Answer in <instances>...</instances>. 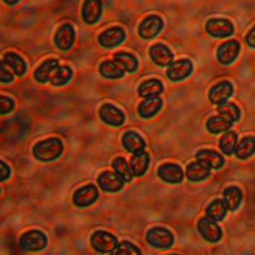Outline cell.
Returning <instances> with one entry per match:
<instances>
[{
	"label": "cell",
	"instance_id": "obj_36",
	"mask_svg": "<svg viewBox=\"0 0 255 255\" xmlns=\"http://www.w3.org/2000/svg\"><path fill=\"white\" fill-rule=\"evenodd\" d=\"M72 76L71 70L68 67L58 68L56 73L51 78V83L54 86H62L71 79Z\"/></svg>",
	"mask_w": 255,
	"mask_h": 255
},
{
	"label": "cell",
	"instance_id": "obj_35",
	"mask_svg": "<svg viewBox=\"0 0 255 255\" xmlns=\"http://www.w3.org/2000/svg\"><path fill=\"white\" fill-rule=\"evenodd\" d=\"M236 142L237 135L234 132H228L221 138L219 146L224 153L231 155L236 150Z\"/></svg>",
	"mask_w": 255,
	"mask_h": 255
},
{
	"label": "cell",
	"instance_id": "obj_22",
	"mask_svg": "<svg viewBox=\"0 0 255 255\" xmlns=\"http://www.w3.org/2000/svg\"><path fill=\"white\" fill-rule=\"evenodd\" d=\"M149 159V154L144 151L133 154L130 159V167L135 176H142L146 173Z\"/></svg>",
	"mask_w": 255,
	"mask_h": 255
},
{
	"label": "cell",
	"instance_id": "obj_5",
	"mask_svg": "<svg viewBox=\"0 0 255 255\" xmlns=\"http://www.w3.org/2000/svg\"><path fill=\"white\" fill-rule=\"evenodd\" d=\"M206 32L216 38H226L234 32L232 22L224 18H212L209 20L206 25Z\"/></svg>",
	"mask_w": 255,
	"mask_h": 255
},
{
	"label": "cell",
	"instance_id": "obj_41",
	"mask_svg": "<svg viewBox=\"0 0 255 255\" xmlns=\"http://www.w3.org/2000/svg\"><path fill=\"white\" fill-rule=\"evenodd\" d=\"M246 42L249 46L255 48V26L248 33Z\"/></svg>",
	"mask_w": 255,
	"mask_h": 255
},
{
	"label": "cell",
	"instance_id": "obj_9",
	"mask_svg": "<svg viewBox=\"0 0 255 255\" xmlns=\"http://www.w3.org/2000/svg\"><path fill=\"white\" fill-rule=\"evenodd\" d=\"M125 181L117 173L105 171L98 178V183L102 190L108 192H116L124 187Z\"/></svg>",
	"mask_w": 255,
	"mask_h": 255
},
{
	"label": "cell",
	"instance_id": "obj_17",
	"mask_svg": "<svg viewBox=\"0 0 255 255\" xmlns=\"http://www.w3.org/2000/svg\"><path fill=\"white\" fill-rule=\"evenodd\" d=\"M158 176L162 181L171 184L179 183L183 178L182 169L178 165L171 163L161 166L158 169Z\"/></svg>",
	"mask_w": 255,
	"mask_h": 255
},
{
	"label": "cell",
	"instance_id": "obj_15",
	"mask_svg": "<svg viewBox=\"0 0 255 255\" xmlns=\"http://www.w3.org/2000/svg\"><path fill=\"white\" fill-rule=\"evenodd\" d=\"M102 12L101 0H85L82 8V18L88 25L98 22Z\"/></svg>",
	"mask_w": 255,
	"mask_h": 255
},
{
	"label": "cell",
	"instance_id": "obj_29",
	"mask_svg": "<svg viewBox=\"0 0 255 255\" xmlns=\"http://www.w3.org/2000/svg\"><path fill=\"white\" fill-rule=\"evenodd\" d=\"M227 207L223 200L217 199L212 202L206 209V215L215 222H220L225 218Z\"/></svg>",
	"mask_w": 255,
	"mask_h": 255
},
{
	"label": "cell",
	"instance_id": "obj_30",
	"mask_svg": "<svg viewBox=\"0 0 255 255\" xmlns=\"http://www.w3.org/2000/svg\"><path fill=\"white\" fill-rule=\"evenodd\" d=\"M114 169L117 174L123 179L125 182H129L134 176L130 166H128V162L123 157H118L112 163Z\"/></svg>",
	"mask_w": 255,
	"mask_h": 255
},
{
	"label": "cell",
	"instance_id": "obj_23",
	"mask_svg": "<svg viewBox=\"0 0 255 255\" xmlns=\"http://www.w3.org/2000/svg\"><path fill=\"white\" fill-rule=\"evenodd\" d=\"M58 68V62L56 60H47L40 65L35 71L34 76L40 83H45L52 78V73Z\"/></svg>",
	"mask_w": 255,
	"mask_h": 255
},
{
	"label": "cell",
	"instance_id": "obj_34",
	"mask_svg": "<svg viewBox=\"0 0 255 255\" xmlns=\"http://www.w3.org/2000/svg\"><path fill=\"white\" fill-rule=\"evenodd\" d=\"M218 112L222 117L229 120L231 123L239 121L241 116L240 110L234 104L224 103L219 105Z\"/></svg>",
	"mask_w": 255,
	"mask_h": 255
},
{
	"label": "cell",
	"instance_id": "obj_16",
	"mask_svg": "<svg viewBox=\"0 0 255 255\" xmlns=\"http://www.w3.org/2000/svg\"><path fill=\"white\" fill-rule=\"evenodd\" d=\"M125 38V31L120 27H114L101 33L98 38V41L102 46L112 48L121 44Z\"/></svg>",
	"mask_w": 255,
	"mask_h": 255
},
{
	"label": "cell",
	"instance_id": "obj_19",
	"mask_svg": "<svg viewBox=\"0 0 255 255\" xmlns=\"http://www.w3.org/2000/svg\"><path fill=\"white\" fill-rule=\"evenodd\" d=\"M122 143L125 149L132 154L143 151L145 148L143 139L133 131H128L124 135Z\"/></svg>",
	"mask_w": 255,
	"mask_h": 255
},
{
	"label": "cell",
	"instance_id": "obj_7",
	"mask_svg": "<svg viewBox=\"0 0 255 255\" xmlns=\"http://www.w3.org/2000/svg\"><path fill=\"white\" fill-rule=\"evenodd\" d=\"M163 27L162 20L157 15H149L139 26V35L145 39H150L158 35Z\"/></svg>",
	"mask_w": 255,
	"mask_h": 255
},
{
	"label": "cell",
	"instance_id": "obj_24",
	"mask_svg": "<svg viewBox=\"0 0 255 255\" xmlns=\"http://www.w3.org/2000/svg\"><path fill=\"white\" fill-rule=\"evenodd\" d=\"M162 91L163 87L161 81L156 79H150L141 84L138 89V93L142 98H154L160 95Z\"/></svg>",
	"mask_w": 255,
	"mask_h": 255
},
{
	"label": "cell",
	"instance_id": "obj_32",
	"mask_svg": "<svg viewBox=\"0 0 255 255\" xmlns=\"http://www.w3.org/2000/svg\"><path fill=\"white\" fill-rule=\"evenodd\" d=\"M232 123L230 121L224 117H212L207 121L206 128L209 132L216 134L229 129Z\"/></svg>",
	"mask_w": 255,
	"mask_h": 255
},
{
	"label": "cell",
	"instance_id": "obj_18",
	"mask_svg": "<svg viewBox=\"0 0 255 255\" xmlns=\"http://www.w3.org/2000/svg\"><path fill=\"white\" fill-rule=\"evenodd\" d=\"M149 55L152 62L159 66H167L172 64L173 55L165 45L157 44L151 47Z\"/></svg>",
	"mask_w": 255,
	"mask_h": 255
},
{
	"label": "cell",
	"instance_id": "obj_1",
	"mask_svg": "<svg viewBox=\"0 0 255 255\" xmlns=\"http://www.w3.org/2000/svg\"><path fill=\"white\" fill-rule=\"evenodd\" d=\"M63 143L58 138H49L38 142L34 146L33 155L35 159L42 162L55 160L62 155Z\"/></svg>",
	"mask_w": 255,
	"mask_h": 255
},
{
	"label": "cell",
	"instance_id": "obj_21",
	"mask_svg": "<svg viewBox=\"0 0 255 255\" xmlns=\"http://www.w3.org/2000/svg\"><path fill=\"white\" fill-rule=\"evenodd\" d=\"M211 168L204 163L198 161L189 165L186 169V176L192 182H199L204 180L210 175Z\"/></svg>",
	"mask_w": 255,
	"mask_h": 255
},
{
	"label": "cell",
	"instance_id": "obj_14",
	"mask_svg": "<svg viewBox=\"0 0 255 255\" xmlns=\"http://www.w3.org/2000/svg\"><path fill=\"white\" fill-rule=\"evenodd\" d=\"M100 117L105 124L114 127H119L123 125L125 119L122 111L110 104L101 107Z\"/></svg>",
	"mask_w": 255,
	"mask_h": 255
},
{
	"label": "cell",
	"instance_id": "obj_3",
	"mask_svg": "<svg viewBox=\"0 0 255 255\" xmlns=\"http://www.w3.org/2000/svg\"><path fill=\"white\" fill-rule=\"evenodd\" d=\"M91 243L94 250L99 253H110L118 247V239L112 234L106 232H95L91 236Z\"/></svg>",
	"mask_w": 255,
	"mask_h": 255
},
{
	"label": "cell",
	"instance_id": "obj_26",
	"mask_svg": "<svg viewBox=\"0 0 255 255\" xmlns=\"http://www.w3.org/2000/svg\"><path fill=\"white\" fill-rule=\"evenodd\" d=\"M242 200V191L236 186H231L224 191L223 201L229 210H236L240 206Z\"/></svg>",
	"mask_w": 255,
	"mask_h": 255
},
{
	"label": "cell",
	"instance_id": "obj_27",
	"mask_svg": "<svg viewBox=\"0 0 255 255\" xmlns=\"http://www.w3.org/2000/svg\"><path fill=\"white\" fill-rule=\"evenodd\" d=\"M100 72L105 78L109 79H118L125 75V68L117 62H103L100 66Z\"/></svg>",
	"mask_w": 255,
	"mask_h": 255
},
{
	"label": "cell",
	"instance_id": "obj_2",
	"mask_svg": "<svg viewBox=\"0 0 255 255\" xmlns=\"http://www.w3.org/2000/svg\"><path fill=\"white\" fill-rule=\"evenodd\" d=\"M18 244L25 252H39L46 247L47 237L40 231H28L21 236Z\"/></svg>",
	"mask_w": 255,
	"mask_h": 255
},
{
	"label": "cell",
	"instance_id": "obj_42",
	"mask_svg": "<svg viewBox=\"0 0 255 255\" xmlns=\"http://www.w3.org/2000/svg\"><path fill=\"white\" fill-rule=\"evenodd\" d=\"M4 2L8 5H13L19 2L20 0H3Z\"/></svg>",
	"mask_w": 255,
	"mask_h": 255
},
{
	"label": "cell",
	"instance_id": "obj_25",
	"mask_svg": "<svg viewBox=\"0 0 255 255\" xmlns=\"http://www.w3.org/2000/svg\"><path fill=\"white\" fill-rule=\"evenodd\" d=\"M198 161L206 163L211 169H219L224 164L222 155L212 150H200L196 154Z\"/></svg>",
	"mask_w": 255,
	"mask_h": 255
},
{
	"label": "cell",
	"instance_id": "obj_37",
	"mask_svg": "<svg viewBox=\"0 0 255 255\" xmlns=\"http://www.w3.org/2000/svg\"><path fill=\"white\" fill-rule=\"evenodd\" d=\"M113 254L118 255H140L141 253L134 245L128 242H122L118 245V247L114 251Z\"/></svg>",
	"mask_w": 255,
	"mask_h": 255
},
{
	"label": "cell",
	"instance_id": "obj_39",
	"mask_svg": "<svg viewBox=\"0 0 255 255\" xmlns=\"http://www.w3.org/2000/svg\"><path fill=\"white\" fill-rule=\"evenodd\" d=\"M0 79L3 83H8L13 80V76L10 73L8 70L5 69L2 66V63H1V75H0Z\"/></svg>",
	"mask_w": 255,
	"mask_h": 255
},
{
	"label": "cell",
	"instance_id": "obj_20",
	"mask_svg": "<svg viewBox=\"0 0 255 255\" xmlns=\"http://www.w3.org/2000/svg\"><path fill=\"white\" fill-rule=\"evenodd\" d=\"M162 101L158 97L146 98L138 108V113L143 118H150L160 111Z\"/></svg>",
	"mask_w": 255,
	"mask_h": 255
},
{
	"label": "cell",
	"instance_id": "obj_31",
	"mask_svg": "<svg viewBox=\"0 0 255 255\" xmlns=\"http://www.w3.org/2000/svg\"><path fill=\"white\" fill-rule=\"evenodd\" d=\"M255 152V138L252 136L244 138L236 149V154L241 159L250 157Z\"/></svg>",
	"mask_w": 255,
	"mask_h": 255
},
{
	"label": "cell",
	"instance_id": "obj_12",
	"mask_svg": "<svg viewBox=\"0 0 255 255\" xmlns=\"http://www.w3.org/2000/svg\"><path fill=\"white\" fill-rule=\"evenodd\" d=\"M193 66L189 60H179L169 65L167 76L173 81H181L187 78L192 73Z\"/></svg>",
	"mask_w": 255,
	"mask_h": 255
},
{
	"label": "cell",
	"instance_id": "obj_38",
	"mask_svg": "<svg viewBox=\"0 0 255 255\" xmlns=\"http://www.w3.org/2000/svg\"><path fill=\"white\" fill-rule=\"evenodd\" d=\"M14 102L10 98L6 97H1L0 98V111L1 115H6L13 110Z\"/></svg>",
	"mask_w": 255,
	"mask_h": 255
},
{
	"label": "cell",
	"instance_id": "obj_13",
	"mask_svg": "<svg viewBox=\"0 0 255 255\" xmlns=\"http://www.w3.org/2000/svg\"><path fill=\"white\" fill-rule=\"evenodd\" d=\"M233 88L229 81H224L214 86L209 94V100L214 105H220L226 103V101L232 96Z\"/></svg>",
	"mask_w": 255,
	"mask_h": 255
},
{
	"label": "cell",
	"instance_id": "obj_8",
	"mask_svg": "<svg viewBox=\"0 0 255 255\" xmlns=\"http://www.w3.org/2000/svg\"><path fill=\"white\" fill-rule=\"evenodd\" d=\"M216 222L208 218H203L198 222V229L202 237L209 242L215 243L222 239V232Z\"/></svg>",
	"mask_w": 255,
	"mask_h": 255
},
{
	"label": "cell",
	"instance_id": "obj_6",
	"mask_svg": "<svg viewBox=\"0 0 255 255\" xmlns=\"http://www.w3.org/2000/svg\"><path fill=\"white\" fill-rule=\"evenodd\" d=\"M99 193L96 186L92 184L81 187L77 190L73 196V202L78 207H88L95 203L98 199Z\"/></svg>",
	"mask_w": 255,
	"mask_h": 255
},
{
	"label": "cell",
	"instance_id": "obj_4",
	"mask_svg": "<svg viewBox=\"0 0 255 255\" xmlns=\"http://www.w3.org/2000/svg\"><path fill=\"white\" fill-rule=\"evenodd\" d=\"M146 241L151 246L157 249H168L173 245L174 238L168 229L155 227L148 231Z\"/></svg>",
	"mask_w": 255,
	"mask_h": 255
},
{
	"label": "cell",
	"instance_id": "obj_28",
	"mask_svg": "<svg viewBox=\"0 0 255 255\" xmlns=\"http://www.w3.org/2000/svg\"><path fill=\"white\" fill-rule=\"evenodd\" d=\"M4 63L13 70L18 76H22L26 72V65L24 60L17 54L9 52L5 54L3 58Z\"/></svg>",
	"mask_w": 255,
	"mask_h": 255
},
{
	"label": "cell",
	"instance_id": "obj_40",
	"mask_svg": "<svg viewBox=\"0 0 255 255\" xmlns=\"http://www.w3.org/2000/svg\"><path fill=\"white\" fill-rule=\"evenodd\" d=\"M0 177H1V181L6 180L10 176V169L5 162L1 161L0 162Z\"/></svg>",
	"mask_w": 255,
	"mask_h": 255
},
{
	"label": "cell",
	"instance_id": "obj_11",
	"mask_svg": "<svg viewBox=\"0 0 255 255\" xmlns=\"http://www.w3.org/2000/svg\"><path fill=\"white\" fill-rule=\"evenodd\" d=\"M75 32L69 24H64L58 28L55 35V43L59 49L67 51L75 42Z\"/></svg>",
	"mask_w": 255,
	"mask_h": 255
},
{
	"label": "cell",
	"instance_id": "obj_10",
	"mask_svg": "<svg viewBox=\"0 0 255 255\" xmlns=\"http://www.w3.org/2000/svg\"><path fill=\"white\" fill-rule=\"evenodd\" d=\"M240 51V45L237 41L231 40L225 42L218 48L217 58L223 65H229L237 58Z\"/></svg>",
	"mask_w": 255,
	"mask_h": 255
},
{
	"label": "cell",
	"instance_id": "obj_33",
	"mask_svg": "<svg viewBox=\"0 0 255 255\" xmlns=\"http://www.w3.org/2000/svg\"><path fill=\"white\" fill-rule=\"evenodd\" d=\"M115 62L121 65L126 71L134 72L138 67L137 60L133 55L126 52H118L115 55Z\"/></svg>",
	"mask_w": 255,
	"mask_h": 255
}]
</instances>
